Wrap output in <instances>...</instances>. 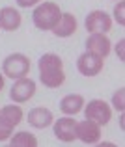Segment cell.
<instances>
[{"label":"cell","instance_id":"cell-11","mask_svg":"<svg viewBox=\"0 0 125 147\" xmlns=\"http://www.w3.org/2000/svg\"><path fill=\"white\" fill-rule=\"evenodd\" d=\"M54 117H52V112L47 110L43 106H37V108H32L28 112V123L36 129H47L49 125H52Z\"/></svg>","mask_w":125,"mask_h":147},{"label":"cell","instance_id":"cell-7","mask_svg":"<svg viewBox=\"0 0 125 147\" xmlns=\"http://www.w3.org/2000/svg\"><path fill=\"white\" fill-rule=\"evenodd\" d=\"M34 93H36V82L32 78L22 76V78H17V82L13 84V88L10 91V97L13 102H26V100H30L34 97Z\"/></svg>","mask_w":125,"mask_h":147},{"label":"cell","instance_id":"cell-6","mask_svg":"<svg viewBox=\"0 0 125 147\" xmlns=\"http://www.w3.org/2000/svg\"><path fill=\"white\" fill-rule=\"evenodd\" d=\"M86 30L90 34H107L108 30L112 28V19L108 17L105 11L101 9H95L92 13H88L86 17Z\"/></svg>","mask_w":125,"mask_h":147},{"label":"cell","instance_id":"cell-4","mask_svg":"<svg viewBox=\"0 0 125 147\" xmlns=\"http://www.w3.org/2000/svg\"><path fill=\"white\" fill-rule=\"evenodd\" d=\"M84 114H86V119H92L97 125H107L112 117L110 106H108L105 100H99V99L90 100L88 106L84 108Z\"/></svg>","mask_w":125,"mask_h":147},{"label":"cell","instance_id":"cell-20","mask_svg":"<svg viewBox=\"0 0 125 147\" xmlns=\"http://www.w3.org/2000/svg\"><path fill=\"white\" fill-rule=\"evenodd\" d=\"M37 2H41V0H17V4L21 7H30V6H36Z\"/></svg>","mask_w":125,"mask_h":147},{"label":"cell","instance_id":"cell-3","mask_svg":"<svg viewBox=\"0 0 125 147\" xmlns=\"http://www.w3.org/2000/svg\"><path fill=\"white\" fill-rule=\"evenodd\" d=\"M2 71L6 76L10 78H22V76L28 75L30 71V60L24 56V54H10V56L4 60L2 63Z\"/></svg>","mask_w":125,"mask_h":147},{"label":"cell","instance_id":"cell-13","mask_svg":"<svg viewBox=\"0 0 125 147\" xmlns=\"http://www.w3.org/2000/svg\"><path fill=\"white\" fill-rule=\"evenodd\" d=\"M54 34L58 37H69L77 32V19L73 17V13H62L58 24L54 26Z\"/></svg>","mask_w":125,"mask_h":147},{"label":"cell","instance_id":"cell-17","mask_svg":"<svg viewBox=\"0 0 125 147\" xmlns=\"http://www.w3.org/2000/svg\"><path fill=\"white\" fill-rule=\"evenodd\" d=\"M112 106H114L116 110L123 112V108H125V90L123 88L114 93V97H112Z\"/></svg>","mask_w":125,"mask_h":147},{"label":"cell","instance_id":"cell-10","mask_svg":"<svg viewBox=\"0 0 125 147\" xmlns=\"http://www.w3.org/2000/svg\"><path fill=\"white\" fill-rule=\"evenodd\" d=\"M86 47L90 52L101 58H107L110 54V39L105 34H90V37L86 39Z\"/></svg>","mask_w":125,"mask_h":147},{"label":"cell","instance_id":"cell-12","mask_svg":"<svg viewBox=\"0 0 125 147\" xmlns=\"http://www.w3.org/2000/svg\"><path fill=\"white\" fill-rule=\"evenodd\" d=\"M21 26V13L13 7H2L0 9V28L6 32H13Z\"/></svg>","mask_w":125,"mask_h":147},{"label":"cell","instance_id":"cell-8","mask_svg":"<svg viewBox=\"0 0 125 147\" xmlns=\"http://www.w3.org/2000/svg\"><path fill=\"white\" fill-rule=\"evenodd\" d=\"M77 138L80 142L88 145H93L101 140V125H97L92 119H86V121L77 123Z\"/></svg>","mask_w":125,"mask_h":147},{"label":"cell","instance_id":"cell-21","mask_svg":"<svg viewBox=\"0 0 125 147\" xmlns=\"http://www.w3.org/2000/svg\"><path fill=\"white\" fill-rule=\"evenodd\" d=\"M123 45H125V41L122 39V41H120V43H118V47H116V50H118V56H120V60H122L123 61Z\"/></svg>","mask_w":125,"mask_h":147},{"label":"cell","instance_id":"cell-14","mask_svg":"<svg viewBox=\"0 0 125 147\" xmlns=\"http://www.w3.org/2000/svg\"><path fill=\"white\" fill-rule=\"evenodd\" d=\"M82 106H84V97L82 95H77V93L75 95H65V97L60 100V110L67 115L79 114V112L82 110Z\"/></svg>","mask_w":125,"mask_h":147},{"label":"cell","instance_id":"cell-15","mask_svg":"<svg viewBox=\"0 0 125 147\" xmlns=\"http://www.w3.org/2000/svg\"><path fill=\"white\" fill-rule=\"evenodd\" d=\"M0 119H2L4 123H7V125H11V127L15 129V127H17L19 123L22 121V110H21V106L10 104V106L0 108Z\"/></svg>","mask_w":125,"mask_h":147},{"label":"cell","instance_id":"cell-1","mask_svg":"<svg viewBox=\"0 0 125 147\" xmlns=\"http://www.w3.org/2000/svg\"><path fill=\"white\" fill-rule=\"evenodd\" d=\"M39 80L47 88H60L65 80L64 61L56 54H43L39 58Z\"/></svg>","mask_w":125,"mask_h":147},{"label":"cell","instance_id":"cell-2","mask_svg":"<svg viewBox=\"0 0 125 147\" xmlns=\"http://www.w3.org/2000/svg\"><path fill=\"white\" fill-rule=\"evenodd\" d=\"M60 17H62V11L58 7V4L54 2H43L41 6H37L34 9V15H32L34 24L39 30H52L58 24Z\"/></svg>","mask_w":125,"mask_h":147},{"label":"cell","instance_id":"cell-18","mask_svg":"<svg viewBox=\"0 0 125 147\" xmlns=\"http://www.w3.org/2000/svg\"><path fill=\"white\" fill-rule=\"evenodd\" d=\"M123 11H125V4L118 2L116 7H114V19L118 21V24H122V26L125 24V13H123Z\"/></svg>","mask_w":125,"mask_h":147},{"label":"cell","instance_id":"cell-19","mask_svg":"<svg viewBox=\"0 0 125 147\" xmlns=\"http://www.w3.org/2000/svg\"><path fill=\"white\" fill-rule=\"evenodd\" d=\"M11 132H13V127L7 125V123H4L2 119H0V142L7 140V138L11 136Z\"/></svg>","mask_w":125,"mask_h":147},{"label":"cell","instance_id":"cell-5","mask_svg":"<svg viewBox=\"0 0 125 147\" xmlns=\"http://www.w3.org/2000/svg\"><path fill=\"white\" fill-rule=\"evenodd\" d=\"M103 58L97 56V54L90 52V50H86L84 54H80L79 60H77V69H79L80 75L84 76H95L101 73V69H103Z\"/></svg>","mask_w":125,"mask_h":147},{"label":"cell","instance_id":"cell-16","mask_svg":"<svg viewBox=\"0 0 125 147\" xmlns=\"http://www.w3.org/2000/svg\"><path fill=\"white\" fill-rule=\"evenodd\" d=\"M11 147H36L37 145V138L28 130H21V132L13 134V138L10 140Z\"/></svg>","mask_w":125,"mask_h":147},{"label":"cell","instance_id":"cell-22","mask_svg":"<svg viewBox=\"0 0 125 147\" xmlns=\"http://www.w3.org/2000/svg\"><path fill=\"white\" fill-rule=\"evenodd\" d=\"M2 88H4V76L0 75V91H2Z\"/></svg>","mask_w":125,"mask_h":147},{"label":"cell","instance_id":"cell-9","mask_svg":"<svg viewBox=\"0 0 125 147\" xmlns=\"http://www.w3.org/2000/svg\"><path fill=\"white\" fill-rule=\"evenodd\" d=\"M54 136L65 144L77 140V121L73 117H60L54 121Z\"/></svg>","mask_w":125,"mask_h":147}]
</instances>
